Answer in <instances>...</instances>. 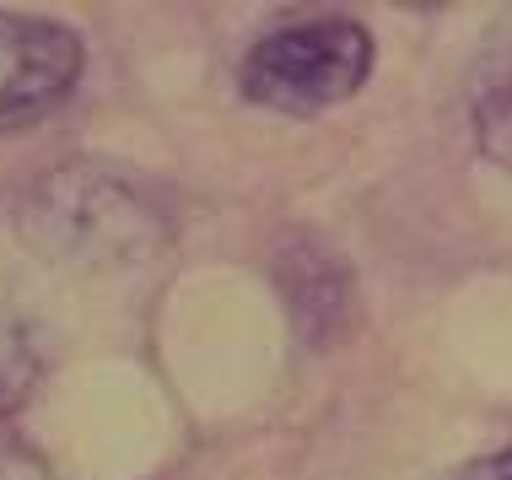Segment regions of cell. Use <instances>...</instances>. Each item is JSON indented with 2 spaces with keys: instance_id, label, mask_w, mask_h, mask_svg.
I'll return each instance as SVG.
<instances>
[{
  "instance_id": "8992f818",
  "label": "cell",
  "mask_w": 512,
  "mask_h": 480,
  "mask_svg": "<svg viewBox=\"0 0 512 480\" xmlns=\"http://www.w3.org/2000/svg\"><path fill=\"white\" fill-rule=\"evenodd\" d=\"M44 383V351H38V329L17 308H0V421L22 416V405Z\"/></svg>"
},
{
  "instance_id": "7a4b0ae2",
  "label": "cell",
  "mask_w": 512,
  "mask_h": 480,
  "mask_svg": "<svg viewBox=\"0 0 512 480\" xmlns=\"http://www.w3.org/2000/svg\"><path fill=\"white\" fill-rule=\"evenodd\" d=\"M372 76V33L356 17H308L265 33L238 65L248 103L286 119H318Z\"/></svg>"
},
{
  "instance_id": "277c9868",
  "label": "cell",
  "mask_w": 512,
  "mask_h": 480,
  "mask_svg": "<svg viewBox=\"0 0 512 480\" xmlns=\"http://www.w3.org/2000/svg\"><path fill=\"white\" fill-rule=\"evenodd\" d=\"M275 286L286 297L297 335L308 346H329L356 319V276L351 265L318 238H292L275 254Z\"/></svg>"
},
{
  "instance_id": "3957f363",
  "label": "cell",
  "mask_w": 512,
  "mask_h": 480,
  "mask_svg": "<svg viewBox=\"0 0 512 480\" xmlns=\"http://www.w3.org/2000/svg\"><path fill=\"white\" fill-rule=\"evenodd\" d=\"M81 81L76 27L27 11H0V130L49 119Z\"/></svg>"
},
{
  "instance_id": "6da1fadb",
  "label": "cell",
  "mask_w": 512,
  "mask_h": 480,
  "mask_svg": "<svg viewBox=\"0 0 512 480\" xmlns=\"http://www.w3.org/2000/svg\"><path fill=\"white\" fill-rule=\"evenodd\" d=\"M17 238L65 270H124L173 243V211L141 173L81 157L17 200Z\"/></svg>"
},
{
  "instance_id": "5b68a950",
  "label": "cell",
  "mask_w": 512,
  "mask_h": 480,
  "mask_svg": "<svg viewBox=\"0 0 512 480\" xmlns=\"http://www.w3.org/2000/svg\"><path fill=\"white\" fill-rule=\"evenodd\" d=\"M469 125L480 152L512 173V11H502L480 38L475 71H469Z\"/></svg>"
},
{
  "instance_id": "ba28073f",
  "label": "cell",
  "mask_w": 512,
  "mask_h": 480,
  "mask_svg": "<svg viewBox=\"0 0 512 480\" xmlns=\"http://www.w3.org/2000/svg\"><path fill=\"white\" fill-rule=\"evenodd\" d=\"M453 480H512V443L496 448V454H486V459H469Z\"/></svg>"
},
{
  "instance_id": "52a82bcc",
  "label": "cell",
  "mask_w": 512,
  "mask_h": 480,
  "mask_svg": "<svg viewBox=\"0 0 512 480\" xmlns=\"http://www.w3.org/2000/svg\"><path fill=\"white\" fill-rule=\"evenodd\" d=\"M0 480H49V464L11 421H0Z\"/></svg>"
}]
</instances>
